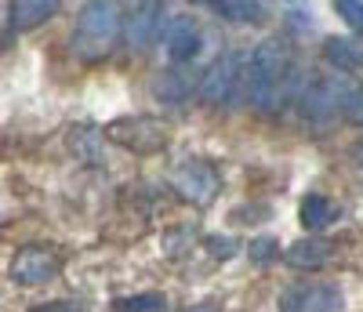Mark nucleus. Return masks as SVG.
Returning a JSON list of instances; mask_svg holds the SVG:
<instances>
[{
    "mask_svg": "<svg viewBox=\"0 0 363 312\" xmlns=\"http://www.w3.org/2000/svg\"><path fill=\"white\" fill-rule=\"evenodd\" d=\"M55 272H58V255L48 251V247H22L8 265V276L18 287H40Z\"/></svg>",
    "mask_w": 363,
    "mask_h": 312,
    "instance_id": "nucleus-8",
    "label": "nucleus"
},
{
    "mask_svg": "<svg viewBox=\"0 0 363 312\" xmlns=\"http://www.w3.org/2000/svg\"><path fill=\"white\" fill-rule=\"evenodd\" d=\"M218 11V18L225 22H265L269 8L258 4V0H218V4H211Z\"/></svg>",
    "mask_w": 363,
    "mask_h": 312,
    "instance_id": "nucleus-16",
    "label": "nucleus"
},
{
    "mask_svg": "<svg viewBox=\"0 0 363 312\" xmlns=\"http://www.w3.org/2000/svg\"><path fill=\"white\" fill-rule=\"evenodd\" d=\"M182 312H222L218 305H189V308H182Z\"/></svg>",
    "mask_w": 363,
    "mask_h": 312,
    "instance_id": "nucleus-23",
    "label": "nucleus"
},
{
    "mask_svg": "<svg viewBox=\"0 0 363 312\" xmlns=\"http://www.w3.org/2000/svg\"><path fill=\"white\" fill-rule=\"evenodd\" d=\"M120 37H124V11H120V4H113V0H91L77 15L69 48L77 58L95 62V58H106Z\"/></svg>",
    "mask_w": 363,
    "mask_h": 312,
    "instance_id": "nucleus-2",
    "label": "nucleus"
},
{
    "mask_svg": "<svg viewBox=\"0 0 363 312\" xmlns=\"http://www.w3.org/2000/svg\"><path fill=\"white\" fill-rule=\"evenodd\" d=\"M29 312H91V308H87V301H80V298H55V301L33 305Z\"/></svg>",
    "mask_w": 363,
    "mask_h": 312,
    "instance_id": "nucleus-21",
    "label": "nucleus"
},
{
    "mask_svg": "<svg viewBox=\"0 0 363 312\" xmlns=\"http://www.w3.org/2000/svg\"><path fill=\"white\" fill-rule=\"evenodd\" d=\"M298 222L306 225L309 233H320V229L338 222V207L330 204L327 196H320V193H309V196H301V204H298Z\"/></svg>",
    "mask_w": 363,
    "mask_h": 312,
    "instance_id": "nucleus-13",
    "label": "nucleus"
},
{
    "mask_svg": "<svg viewBox=\"0 0 363 312\" xmlns=\"http://www.w3.org/2000/svg\"><path fill=\"white\" fill-rule=\"evenodd\" d=\"M323 58L338 73H356V69H363V40L359 37H330V40H323Z\"/></svg>",
    "mask_w": 363,
    "mask_h": 312,
    "instance_id": "nucleus-12",
    "label": "nucleus"
},
{
    "mask_svg": "<svg viewBox=\"0 0 363 312\" xmlns=\"http://www.w3.org/2000/svg\"><path fill=\"white\" fill-rule=\"evenodd\" d=\"M171 185L178 189L182 200H189V204H211V200H215V193H218V185H222V178H218L215 164L200 160V156H189V160H182L174 167Z\"/></svg>",
    "mask_w": 363,
    "mask_h": 312,
    "instance_id": "nucleus-6",
    "label": "nucleus"
},
{
    "mask_svg": "<svg viewBox=\"0 0 363 312\" xmlns=\"http://www.w3.org/2000/svg\"><path fill=\"white\" fill-rule=\"evenodd\" d=\"M359 91L363 87L349 73H338V69L313 73L306 84H301V91H298V109H301V116L313 120V123H327L335 116H349Z\"/></svg>",
    "mask_w": 363,
    "mask_h": 312,
    "instance_id": "nucleus-3",
    "label": "nucleus"
},
{
    "mask_svg": "<svg viewBox=\"0 0 363 312\" xmlns=\"http://www.w3.org/2000/svg\"><path fill=\"white\" fill-rule=\"evenodd\" d=\"M280 312H345V294L327 279H298L287 284L277 298Z\"/></svg>",
    "mask_w": 363,
    "mask_h": 312,
    "instance_id": "nucleus-5",
    "label": "nucleus"
},
{
    "mask_svg": "<svg viewBox=\"0 0 363 312\" xmlns=\"http://www.w3.org/2000/svg\"><path fill=\"white\" fill-rule=\"evenodd\" d=\"M335 11L342 15V22L349 29H356L363 37V0H335Z\"/></svg>",
    "mask_w": 363,
    "mask_h": 312,
    "instance_id": "nucleus-19",
    "label": "nucleus"
},
{
    "mask_svg": "<svg viewBox=\"0 0 363 312\" xmlns=\"http://www.w3.org/2000/svg\"><path fill=\"white\" fill-rule=\"evenodd\" d=\"M160 22H164V4H153V0H142V4H131L124 11V44L131 51L149 48L160 37ZM164 40V37H160Z\"/></svg>",
    "mask_w": 363,
    "mask_h": 312,
    "instance_id": "nucleus-9",
    "label": "nucleus"
},
{
    "mask_svg": "<svg viewBox=\"0 0 363 312\" xmlns=\"http://www.w3.org/2000/svg\"><path fill=\"white\" fill-rule=\"evenodd\" d=\"M287 265H294V269H320L327 258H330V243L327 240H320V236H313V240H298V243H291L287 247Z\"/></svg>",
    "mask_w": 363,
    "mask_h": 312,
    "instance_id": "nucleus-15",
    "label": "nucleus"
},
{
    "mask_svg": "<svg viewBox=\"0 0 363 312\" xmlns=\"http://www.w3.org/2000/svg\"><path fill=\"white\" fill-rule=\"evenodd\" d=\"M298 69L287 44L280 40H265L251 51V66H247V91L244 102L255 109H277L284 99H298Z\"/></svg>",
    "mask_w": 363,
    "mask_h": 312,
    "instance_id": "nucleus-1",
    "label": "nucleus"
},
{
    "mask_svg": "<svg viewBox=\"0 0 363 312\" xmlns=\"http://www.w3.org/2000/svg\"><path fill=\"white\" fill-rule=\"evenodd\" d=\"M153 91H157V99L178 106V102H186V99L193 95V77H189V69L171 66V69H164V73L153 80Z\"/></svg>",
    "mask_w": 363,
    "mask_h": 312,
    "instance_id": "nucleus-14",
    "label": "nucleus"
},
{
    "mask_svg": "<svg viewBox=\"0 0 363 312\" xmlns=\"http://www.w3.org/2000/svg\"><path fill=\"white\" fill-rule=\"evenodd\" d=\"M247 258H251L255 265L272 262V258H277V240H272V236H258V240H251V243H247Z\"/></svg>",
    "mask_w": 363,
    "mask_h": 312,
    "instance_id": "nucleus-20",
    "label": "nucleus"
},
{
    "mask_svg": "<svg viewBox=\"0 0 363 312\" xmlns=\"http://www.w3.org/2000/svg\"><path fill=\"white\" fill-rule=\"evenodd\" d=\"M247 66L251 51H225L207 66L200 77V99L207 106H233L236 99H244L247 91Z\"/></svg>",
    "mask_w": 363,
    "mask_h": 312,
    "instance_id": "nucleus-4",
    "label": "nucleus"
},
{
    "mask_svg": "<svg viewBox=\"0 0 363 312\" xmlns=\"http://www.w3.org/2000/svg\"><path fill=\"white\" fill-rule=\"evenodd\" d=\"M200 48H203V33H200L196 18L178 15V18L167 22V29H164V51H167V58L174 62V66L193 62L200 55Z\"/></svg>",
    "mask_w": 363,
    "mask_h": 312,
    "instance_id": "nucleus-10",
    "label": "nucleus"
},
{
    "mask_svg": "<svg viewBox=\"0 0 363 312\" xmlns=\"http://www.w3.org/2000/svg\"><path fill=\"white\" fill-rule=\"evenodd\" d=\"M4 11H8V33H11V29L22 33V29L44 26L58 11V4H55V0H15V4H8Z\"/></svg>",
    "mask_w": 363,
    "mask_h": 312,
    "instance_id": "nucleus-11",
    "label": "nucleus"
},
{
    "mask_svg": "<svg viewBox=\"0 0 363 312\" xmlns=\"http://www.w3.org/2000/svg\"><path fill=\"white\" fill-rule=\"evenodd\" d=\"M69 149L80 156V160L99 164V156H102V135L91 128V123H80V128H73V135H69Z\"/></svg>",
    "mask_w": 363,
    "mask_h": 312,
    "instance_id": "nucleus-17",
    "label": "nucleus"
},
{
    "mask_svg": "<svg viewBox=\"0 0 363 312\" xmlns=\"http://www.w3.org/2000/svg\"><path fill=\"white\" fill-rule=\"evenodd\" d=\"M109 138L131 152H157L167 145V128L153 116H131V120H113Z\"/></svg>",
    "mask_w": 363,
    "mask_h": 312,
    "instance_id": "nucleus-7",
    "label": "nucleus"
},
{
    "mask_svg": "<svg viewBox=\"0 0 363 312\" xmlns=\"http://www.w3.org/2000/svg\"><path fill=\"white\" fill-rule=\"evenodd\" d=\"M116 312H164L167 308V298L157 294V291H145V294H128V298H116L113 301Z\"/></svg>",
    "mask_w": 363,
    "mask_h": 312,
    "instance_id": "nucleus-18",
    "label": "nucleus"
},
{
    "mask_svg": "<svg viewBox=\"0 0 363 312\" xmlns=\"http://www.w3.org/2000/svg\"><path fill=\"white\" fill-rule=\"evenodd\" d=\"M203 243H207L211 258H233V255H236V243H233V240H225V236H207Z\"/></svg>",
    "mask_w": 363,
    "mask_h": 312,
    "instance_id": "nucleus-22",
    "label": "nucleus"
}]
</instances>
